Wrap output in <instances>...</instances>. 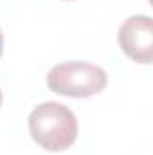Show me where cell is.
<instances>
[{"mask_svg":"<svg viewBox=\"0 0 153 155\" xmlns=\"http://www.w3.org/2000/svg\"><path fill=\"white\" fill-rule=\"evenodd\" d=\"M31 139L45 152H63L77 139V119L74 112L54 101H45L29 114Z\"/></svg>","mask_w":153,"mask_h":155,"instance_id":"6da1fadb","label":"cell"},{"mask_svg":"<svg viewBox=\"0 0 153 155\" xmlns=\"http://www.w3.org/2000/svg\"><path fill=\"white\" fill-rule=\"evenodd\" d=\"M47 87L58 96L90 97L103 92L108 85V74L103 67L88 61H63L47 72Z\"/></svg>","mask_w":153,"mask_h":155,"instance_id":"7a4b0ae2","label":"cell"},{"mask_svg":"<svg viewBox=\"0 0 153 155\" xmlns=\"http://www.w3.org/2000/svg\"><path fill=\"white\" fill-rule=\"evenodd\" d=\"M121 51L133 61L150 65L153 60V20L148 15L126 18L117 33Z\"/></svg>","mask_w":153,"mask_h":155,"instance_id":"3957f363","label":"cell"},{"mask_svg":"<svg viewBox=\"0 0 153 155\" xmlns=\"http://www.w3.org/2000/svg\"><path fill=\"white\" fill-rule=\"evenodd\" d=\"M2 51H4V35L0 31V56H2Z\"/></svg>","mask_w":153,"mask_h":155,"instance_id":"277c9868","label":"cell"},{"mask_svg":"<svg viewBox=\"0 0 153 155\" xmlns=\"http://www.w3.org/2000/svg\"><path fill=\"white\" fill-rule=\"evenodd\" d=\"M0 107H2V90H0Z\"/></svg>","mask_w":153,"mask_h":155,"instance_id":"5b68a950","label":"cell"}]
</instances>
